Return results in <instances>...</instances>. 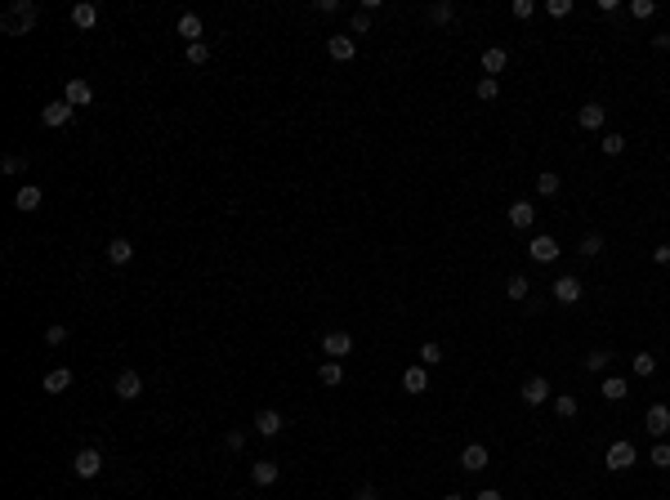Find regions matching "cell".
<instances>
[{"label":"cell","instance_id":"7c38bea8","mask_svg":"<svg viewBox=\"0 0 670 500\" xmlns=\"http://www.w3.org/2000/svg\"><path fill=\"white\" fill-rule=\"evenodd\" d=\"M528 250H532V259H536V264H554V259H558V241H554V237H545V233H541V237H532V246H528Z\"/></svg>","mask_w":670,"mask_h":500},{"label":"cell","instance_id":"f907efd6","mask_svg":"<svg viewBox=\"0 0 670 500\" xmlns=\"http://www.w3.org/2000/svg\"><path fill=\"white\" fill-rule=\"evenodd\" d=\"M443 500H465V496H460V492H452V496H443Z\"/></svg>","mask_w":670,"mask_h":500},{"label":"cell","instance_id":"4fadbf2b","mask_svg":"<svg viewBox=\"0 0 670 500\" xmlns=\"http://www.w3.org/2000/svg\"><path fill=\"white\" fill-rule=\"evenodd\" d=\"M326 54H331L335 63H353L358 45H353V36H331V41H326Z\"/></svg>","mask_w":670,"mask_h":500},{"label":"cell","instance_id":"f546056e","mask_svg":"<svg viewBox=\"0 0 670 500\" xmlns=\"http://www.w3.org/2000/svg\"><path fill=\"white\" fill-rule=\"evenodd\" d=\"M478 99H483V103H496V99H501V85H496V76H483V81H478Z\"/></svg>","mask_w":670,"mask_h":500},{"label":"cell","instance_id":"277c9868","mask_svg":"<svg viewBox=\"0 0 670 500\" xmlns=\"http://www.w3.org/2000/svg\"><path fill=\"white\" fill-rule=\"evenodd\" d=\"M72 112H76V107H72L67 99H54V103H45V107H41V121H45L50 130H63L67 121H72Z\"/></svg>","mask_w":670,"mask_h":500},{"label":"cell","instance_id":"7a4b0ae2","mask_svg":"<svg viewBox=\"0 0 670 500\" xmlns=\"http://www.w3.org/2000/svg\"><path fill=\"white\" fill-rule=\"evenodd\" d=\"M72 473H76V478H99V473H103V456H99V447L76 451V460H72Z\"/></svg>","mask_w":670,"mask_h":500},{"label":"cell","instance_id":"f35d334b","mask_svg":"<svg viewBox=\"0 0 670 500\" xmlns=\"http://www.w3.org/2000/svg\"><path fill=\"white\" fill-rule=\"evenodd\" d=\"M349 27L358 32V36H367V32H371V14H367V9H358V14L349 18Z\"/></svg>","mask_w":670,"mask_h":500},{"label":"cell","instance_id":"8992f818","mask_svg":"<svg viewBox=\"0 0 670 500\" xmlns=\"http://www.w3.org/2000/svg\"><path fill=\"white\" fill-rule=\"evenodd\" d=\"M112 393H116L121 402H134V398L143 393V375H139V371H121L116 384H112Z\"/></svg>","mask_w":670,"mask_h":500},{"label":"cell","instance_id":"83f0119b","mask_svg":"<svg viewBox=\"0 0 670 500\" xmlns=\"http://www.w3.org/2000/svg\"><path fill=\"white\" fill-rule=\"evenodd\" d=\"M554 411H558V420H572V416L581 411V402L572 398V393H558V398H554Z\"/></svg>","mask_w":670,"mask_h":500},{"label":"cell","instance_id":"ba28073f","mask_svg":"<svg viewBox=\"0 0 670 500\" xmlns=\"http://www.w3.org/2000/svg\"><path fill=\"white\" fill-rule=\"evenodd\" d=\"M322 353H326V358H349V353H353V335L349 331H326L322 335Z\"/></svg>","mask_w":670,"mask_h":500},{"label":"cell","instance_id":"f1b7e54d","mask_svg":"<svg viewBox=\"0 0 670 500\" xmlns=\"http://www.w3.org/2000/svg\"><path fill=\"white\" fill-rule=\"evenodd\" d=\"M599 148H603V156H621L626 152V134H603Z\"/></svg>","mask_w":670,"mask_h":500},{"label":"cell","instance_id":"d6a6232c","mask_svg":"<svg viewBox=\"0 0 670 500\" xmlns=\"http://www.w3.org/2000/svg\"><path fill=\"white\" fill-rule=\"evenodd\" d=\"M429 18H434V22H452V18H456V5L438 0V5H429Z\"/></svg>","mask_w":670,"mask_h":500},{"label":"cell","instance_id":"4dcf8cb0","mask_svg":"<svg viewBox=\"0 0 670 500\" xmlns=\"http://www.w3.org/2000/svg\"><path fill=\"white\" fill-rule=\"evenodd\" d=\"M528 290H532L528 277H509V282H505V295L509 299H528Z\"/></svg>","mask_w":670,"mask_h":500},{"label":"cell","instance_id":"e575fe53","mask_svg":"<svg viewBox=\"0 0 670 500\" xmlns=\"http://www.w3.org/2000/svg\"><path fill=\"white\" fill-rule=\"evenodd\" d=\"M652 371H657V358H652V353H635V375H643V380H648Z\"/></svg>","mask_w":670,"mask_h":500},{"label":"cell","instance_id":"ee69618b","mask_svg":"<svg viewBox=\"0 0 670 500\" xmlns=\"http://www.w3.org/2000/svg\"><path fill=\"white\" fill-rule=\"evenodd\" d=\"M509 14H514V18H532L536 5H532V0H514V5H509Z\"/></svg>","mask_w":670,"mask_h":500},{"label":"cell","instance_id":"7402d4cb","mask_svg":"<svg viewBox=\"0 0 670 500\" xmlns=\"http://www.w3.org/2000/svg\"><path fill=\"white\" fill-rule=\"evenodd\" d=\"M402 388H407V393H424V388H429V371H424V367H407V371H402Z\"/></svg>","mask_w":670,"mask_h":500},{"label":"cell","instance_id":"9a60e30c","mask_svg":"<svg viewBox=\"0 0 670 500\" xmlns=\"http://www.w3.org/2000/svg\"><path fill=\"white\" fill-rule=\"evenodd\" d=\"M603 121H608V107H603V103H586V107L577 112V126H581V130H599Z\"/></svg>","mask_w":670,"mask_h":500},{"label":"cell","instance_id":"484cf974","mask_svg":"<svg viewBox=\"0 0 670 500\" xmlns=\"http://www.w3.org/2000/svg\"><path fill=\"white\" fill-rule=\"evenodd\" d=\"M626 393H630V384L621 380V375H608V380H603V398H608V402H621Z\"/></svg>","mask_w":670,"mask_h":500},{"label":"cell","instance_id":"5bb4252c","mask_svg":"<svg viewBox=\"0 0 670 500\" xmlns=\"http://www.w3.org/2000/svg\"><path fill=\"white\" fill-rule=\"evenodd\" d=\"M277 473H282V469H277V460H255V465H250V482L255 487H273Z\"/></svg>","mask_w":670,"mask_h":500},{"label":"cell","instance_id":"ab89813d","mask_svg":"<svg viewBox=\"0 0 670 500\" xmlns=\"http://www.w3.org/2000/svg\"><path fill=\"white\" fill-rule=\"evenodd\" d=\"M206 58H210V45H206V41H197V45H188V63H197V67H201Z\"/></svg>","mask_w":670,"mask_h":500},{"label":"cell","instance_id":"681fc988","mask_svg":"<svg viewBox=\"0 0 670 500\" xmlns=\"http://www.w3.org/2000/svg\"><path fill=\"white\" fill-rule=\"evenodd\" d=\"M474 500H501V492H492V487H487V492H478Z\"/></svg>","mask_w":670,"mask_h":500},{"label":"cell","instance_id":"2e32d148","mask_svg":"<svg viewBox=\"0 0 670 500\" xmlns=\"http://www.w3.org/2000/svg\"><path fill=\"white\" fill-rule=\"evenodd\" d=\"M505 219H509V228H518V233H523V228H532V224H536V210H532L528 201H514V205L505 210Z\"/></svg>","mask_w":670,"mask_h":500},{"label":"cell","instance_id":"b9f144b4","mask_svg":"<svg viewBox=\"0 0 670 500\" xmlns=\"http://www.w3.org/2000/svg\"><path fill=\"white\" fill-rule=\"evenodd\" d=\"M630 14H635V18H652L657 5H652V0H630Z\"/></svg>","mask_w":670,"mask_h":500},{"label":"cell","instance_id":"8d00e7d4","mask_svg":"<svg viewBox=\"0 0 670 500\" xmlns=\"http://www.w3.org/2000/svg\"><path fill=\"white\" fill-rule=\"evenodd\" d=\"M224 447L228 451H246V429H228L224 433Z\"/></svg>","mask_w":670,"mask_h":500},{"label":"cell","instance_id":"9c48e42d","mask_svg":"<svg viewBox=\"0 0 670 500\" xmlns=\"http://www.w3.org/2000/svg\"><path fill=\"white\" fill-rule=\"evenodd\" d=\"M286 429V420H282V411H273V407H264L260 416H255V433L260 438H277Z\"/></svg>","mask_w":670,"mask_h":500},{"label":"cell","instance_id":"8fae6325","mask_svg":"<svg viewBox=\"0 0 670 500\" xmlns=\"http://www.w3.org/2000/svg\"><path fill=\"white\" fill-rule=\"evenodd\" d=\"M63 99L72 103V107H85L94 99V90H90V81H81V76H72L67 85H63Z\"/></svg>","mask_w":670,"mask_h":500},{"label":"cell","instance_id":"c3c4849f","mask_svg":"<svg viewBox=\"0 0 670 500\" xmlns=\"http://www.w3.org/2000/svg\"><path fill=\"white\" fill-rule=\"evenodd\" d=\"M652 45H657V50H670V32H657V36H652Z\"/></svg>","mask_w":670,"mask_h":500},{"label":"cell","instance_id":"74e56055","mask_svg":"<svg viewBox=\"0 0 670 500\" xmlns=\"http://www.w3.org/2000/svg\"><path fill=\"white\" fill-rule=\"evenodd\" d=\"M652 465H657V469H670V442H666V438L652 447Z\"/></svg>","mask_w":670,"mask_h":500},{"label":"cell","instance_id":"d590c367","mask_svg":"<svg viewBox=\"0 0 670 500\" xmlns=\"http://www.w3.org/2000/svg\"><path fill=\"white\" fill-rule=\"evenodd\" d=\"M581 255H586V259H594V255H603V237L586 233V237H581Z\"/></svg>","mask_w":670,"mask_h":500},{"label":"cell","instance_id":"30bf717a","mask_svg":"<svg viewBox=\"0 0 670 500\" xmlns=\"http://www.w3.org/2000/svg\"><path fill=\"white\" fill-rule=\"evenodd\" d=\"M487 460H492V456H487V447H483V442H469L465 451H460V469H465V473H483V469H487Z\"/></svg>","mask_w":670,"mask_h":500},{"label":"cell","instance_id":"603a6c76","mask_svg":"<svg viewBox=\"0 0 670 500\" xmlns=\"http://www.w3.org/2000/svg\"><path fill=\"white\" fill-rule=\"evenodd\" d=\"M509 63V50H501V45H492V50H483V72L487 76H496V72H505Z\"/></svg>","mask_w":670,"mask_h":500},{"label":"cell","instance_id":"d4e9b609","mask_svg":"<svg viewBox=\"0 0 670 500\" xmlns=\"http://www.w3.org/2000/svg\"><path fill=\"white\" fill-rule=\"evenodd\" d=\"M318 380H322L326 388H335L340 380H344V367H340V362H322V367H318Z\"/></svg>","mask_w":670,"mask_h":500},{"label":"cell","instance_id":"ac0fdd59","mask_svg":"<svg viewBox=\"0 0 670 500\" xmlns=\"http://www.w3.org/2000/svg\"><path fill=\"white\" fill-rule=\"evenodd\" d=\"M550 295H554L558 304H577V299H581V282H577V277H558V282L550 286Z\"/></svg>","mask_w":670,"mask_h":500},{"label":"cell","instance_id":"cb8c5ba5","mask_svg":"<svg viewBox=\"0 0 670 500\" xmlns=\"http://www.w3.org/2000/svg\"><path fill=\"white\" fill-rule=\"evenodd\" d=\"M72 388V371L67 367H54L50 375H45V393H67Z\"/></svg>","mask_w":670,"mask_h":500},{"label":"cell","instance_id":"60d3db41","mask_svg":"<svg viewBox=\"0 0 670 500\" xmlns=\"http://www.w3.org/2000/svg\"><path fill=\"white\" fill-rule=\"evenodd\" d=\"M67 335H72L67 326H58V322H54L50 331H45V344H54V349H58V344H67Z\"/></svg>","mask_w":670,"mask_h":500},{"label":"cell","instance_id":"836d02e7","mask_svg":"<svg viewBox=\"0 0 670 500\" xmlns=\"http://www.w3.org/2000/svg\"><path fill=\"white\" fill-rule=\"evenodd\" d=\"M608 362H612V353H603V349H599V353H590V358H586V371H590V375H599V371H608Z\"/></svg>","mask_w":670,"mask_h":500},{"label":"cell","instance_id":"52a82bcc","mask_svg":"<svg viewBox=\"0 0 670 500\" xmlns=\"http://www.w3.org/2000/svg\"><path fill=\"white\" fill-rule=\"evenodd\" d=\"M523 402H528V407L550 402V380H545V375H528V380H523Z\"/></svg>","mask_w":670,"mask_h":500},{"label":"cell","instance_id":"7bdbcfd3","mask_svg":"<svg viewBox=\"0 0 670 500\" xmlns=\"http://www.w3.org/2000/svg\"><path fill=\"white\" fill-rule=\"evenodd\" d=\"M545 14H550V18H568V14H572V0H550V5H545Z\"/></svg>","mask_w":670,"mask_h":500},{"label":"cell","instance_id":"ffe728a7","mask_svg":"<svg viewBox=\"0 0 670 500\" xmlns=\"http://www.w3.org/2000/svg\"><path fill=\"white\" fill-rule=\"evenodd\" d=\"M41 201H45V192L36 188V184H22V188L14 192V205H18V210H41Z\"/></svg>","mask_w":670,"mask_h":500},{"label":"cell","instance_id":"4316f807","mask_svg":"<svg viewBox=\"0 0 670 500\" xmlns=\"http://www.w3.org/2000/svg\"><path fill=\"white\" fill-rule=\"evenodd\" d=\"M536 192H541V197H558V175L554 170H541V175H536Z\"/></svg>","mask_w":670,"mask_h":500},{"label":"cell","instance_id":"f6af8a7d","mask_svg":"<svg viewBox=\"0 0 670 500\" xmlns=\"http://www.w3.org/2000/svg\"><path fill=\"white\" fill-rule=\"evenodd\" d=\"M0 170H5V175H18V170H27V161H22V156H5Z\"/></svg>","mask_w":670,"mask_h":500},{"label":"cell","instance_id":"44dd1931","mask_svg":"<svg viewBox=\"0 0 670 500\" xmlns=\"http://www.w3.org/2000/svg\"><path fill=\"white\" fill-rule=\"evenodd\" d=\"M72 22H76L81 32H90L94 22H99V5H90V0H81V5H72Z\"/></svg>","mask_w":670,"mask_h":500},{"label":"cell","instance_id":"6da1fadb","mask_svg":"<svg viewBox=\"0 0 670 500\" xmlns=\"http://www.w3.org/2000/svg\"><path fill=\"white\" fill-rule=\"evenodd\" d=\"M36 18H41V9H36L32 0H14V9L5 14V22H0V27H5L9 36H27V32L36 27Z\"/></svg>","mask_w":670,"mask_h":500},{"label":"cell","instance_id":"3957f363","mask_svg":"<svg viewBox=\"0 0 670 500\" xmlns=\"http://www.w3.org/2000/svg\"><path fill=\"white\" fill-rule=\"evenodd\" d=\"M635 456H639L635 442H612V447H608V456H603V465L612 469V473H621V469H630V465H635Z\"/></svg>","mask_w":670,"mask_h":500},{"label":"cell","instance_id":"e0dca14e","mask_svg":"<svg viewBox=\"0 0 670 500\" xmlns=\"http://www.w3.org/2000/svg\"><path fill=\"white\" fill-rule=\"evenodd\" d=\"M130 259H134V246H130V237H112V241H107V264L126 268Z\"/></svg>","mask_w":670,"mask_h":500},{"label":"cell","instance_id":"1f68e13d","mask_svg":"<svg viewBox=\"0 0 670 500\" xmlns=\"http://www.w3.org/2000/svg\"><path fill=\"white\" fill-rule=\"evenodd\" d=\"M438 362H443V349H438L434 339H429V344H420V367H438Z\"/></svg>","mask_w":670,"mask_h":500},{"label":"cell","instance_id":"bcb514c9","mask_svg":"<svg viewBox=\"0 0 670 500\" xmlns=\"http://www.w3.org/2000/svg\"><path fill=\"white\" fill-rule=\"evenodd\" d=\"M353 500H380V492H375V487H358V496Z\"/></svg>","mask_w":670,"mask_h":500},{"label":"cell","instance_id":"5b68a950","mask_svg":"<svg viewBox=\"0 0 670 500\" xmlns=\"http://www.w3.org/2000/svg\"><path fill=\"white\" fill-rule=\"evenodd\" d=\"M643 424H648V433L657 438V442H662V438L670 433V407H666V402H652V407H648V416H643Z\"/></svg>","mask_w":670,"mask_h":500},{"label":"cell","instance_id":"d6986e66","mask_svg":"<svg viewBox=\"0 0 670 500\" xmlns=\"http://www.w3.org/2000/svg\"><path fill=\"white\" fill-rule=\"evenodd\" d=\"M175 32L184 36L188 45H197V41H201V32H206V22H201L197 14H179V22H175Z\"/></svg>","mask_w":670,"mask_h":500},{"label":"cell","instance_id":"7dc6e473","mask_svg":"<svg viewBox=\"0 0 670 500\" xmlns=\"http://www.w3.org/2000/svg\"><path fill=\"white\" fill-rule=\"evenodd\" d=\"M652 264H670V246H657L652 250Z\"/></svg>","mask_w":670,"mask_h":500}]
</instances>
